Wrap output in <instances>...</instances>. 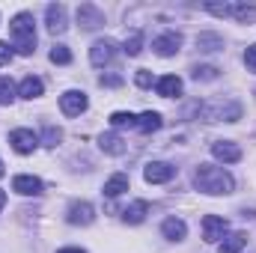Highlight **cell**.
<instances>
[{
	"mask_svg": "<svg viewBox=\"0 0 256 253\" xmlns=\"http://www.w3.org/2000/svg\"><path fill=\"white\" fill-rule=\"evenodd\" d=\"M9 36H12V48L24 57H30L36 51V21L33 12H18L9 24Z\"/></svg>",
	"mask_w": 256,
	"mask_h": 253,
	"instance_id": "cell-2",
	"label": "cell"
},
{
	"mask_svg": "<svg viewBox=\"0 0 256 253\" xmlns=\"http://www.w3.org/2000/svg\"><path fill=\"white\" fill-rule=\"evenodd\" d=\"M206 9H208V12H214V15H220V18H226V15L232 12V3H214V0H208V3H206Z\"/></svg>",
	"mask_w": 256,
	"mask_h": 253,
	"instance_id": "cell-30",
	"label": "cell"
},
{
	"mask_svg": "<svg viewBox=\"0 0 256 253\" xmlns=\"http://www.w3.org/2000/svg\"><path fill=\"white\" fill-rule=\"evenodd\" d=\"M116 57V42L114 39H98V42H92V48H90V63L92 66H108L110 60Z\"/></svg>",
	"mask_w": 256,
	"mask_h": 253,
	"instance_id": "cell-6",
	"label": "cell"
},
{
	"mask_svg": "<svg viewBox=\"0 0 256 253\" xmlns=\"http://www.w3.org/2000/svg\"><path fill=\"white\" fill-rule=\"evenodd\" d=\"M6 206V190H0V208Z\"/></svg>",
	"mask_w": 256,
	"mask_h": 253,
	"instance_id": "cell-37",
	"label": "cell"
},
{
	"mask_svg": "<svg viewBox=\"0 0 256 253\" xmlns=\"http://www.w3.org/2000/svg\"><path fill=\"white\" fill-rule=\"evenodd\" d=\"M110 126L114 128H137V116L134 114H126V110H116V114H110Z\"/></svg>",
	"mask_w": 256,
	"mask_h": 253,
	"instance_id": "cell-26",
	"label": "cell"
},
{
	"mask_svg": "<svg viewBox=\"0 0 256 253\" xmlns=\"http://www.w3.org/2000/svg\"><path fill=\"white\" fill-rule=\"evenodd\" d=\"M45 21H48V30L54 33V36H60V33H66V6L63 3H51L48 9H45Z\"/></svg>",
	"mask_w": 256,
	"mask_h": 253,
	"instance_id": "cell-13",
	"label": "cell"
},
{
	"mask_svg": "<svg viewBox=\"0 0 256 253\" xmlns=\"http://www.w3.org/2000/svg\"><path fill=\"white\" fill-rule=\"evenodd\" d=\"M42 92H45V84H42V78H33V74H27V78L21 80V86H18V96H21V98H30V102L39 98Z\"/></svg>",
	"mask_w": 256,
	"mask_h": 253,
	"instance_id": "cell-18",
	"label": "cell"
},
{
	"mask_svg": "<svg viewBox=\"0 0 256 253\" xmlns=\"http://www.w3.org/2000/svg\"><path fill=\"white\" fill-rule=\"evenodd\" d=\"M12 190L21 194V196H36V194H42V179H36V176H15L12 179Z\"/></svg>",
	"mask_w": 256,
	"mask_h": 253,
	"instance_id": "cell-15",
	"label": "cell"
},
{
	"mask_svg": "<svg viewBox=\"0 0 256 253\" xmlns=\"http://www.w3.org/2000/svg\"><path fill=\"white\" fill-rule=\"evenodd\" d=\"M134 84H137L140 90H149V86H152V72H146V68H140V72L134 74Z\"/></svg>",
	"mask_w": 256,
	"mask_h": 253,
	"instance_id": "cell-31",
	"label": "cell"
},
{
	"mask_svg": "<svg viewBox=\"0 0 256 253\" xmlns=\"http://www.w3.org/2000/svg\"><path fill=\"white\" fill-rule=\"evenodd\" d=\"M179 48H182V36H179L176 30L161 33V36L152 42V51H155L158 57H173V54H179Z\"/></svg>",
	"mask_w": 256,
	"mask_h": 253,
	"instance_id": "cell-9",
	"label": "cell"
},
{
	"mask_svg": "<svg viewBox=\"0 0 256 253\" xmlns=\"http://www.w3.org/2000/svg\"><path fill=\"white\" fill-rule=\"evenodd\" d=\"M57 253H86V250H80V248H63V250H57Z\"/></svg>",
	"mask_w": 256,
	"mask_h": 253,
	"instance_id": "cell-36",
	"label": "cell"
},
{
	"mask_svg": "<svg viewBox=\"0 0 256 253\" xmlns=\"http://www.w3.org/2000/svg\"><path fill=\"white\" fill-rule=\"evenodd\" d=\"M98 146H102V152H108V155H126V140L120 137V134H102L98 137Z\"/></svg>",
	"mask_w": 256,
	"mask_h": 253,
	"instance_id": "cell-19",
	"label": "cell"
},
{
	"mask_svg": "<svg viewBox=\"0 0 256 253\" xmlns=\"http://www.w3.org/2000/svg\"><path fill=\"white\" fill-rule=\"evenodd\" d=\"M126 190H128L126 173H116V176H110V179L104 182V194H108V196H120V194H126Z\"/></svg>",
	"mask_w": 256,
	"mask_h": 253,
	"instance_id": "cell-22",
	"label": "cell"
},
{
	"mask_svg": "<svg viewBox=\"0 0 256 253\" xmlns=\"http://www.w3.org/2000/svg\"><path fill=\"white\" fill-rule=\"evenodd\" d=\"M248 244V236L244 232H232L230 238H224L220 244V253H242V248Z\"/></svg>",
	"mask_w": 256,
	"mask_h": 253,
	"instance_id": "cell-25",
	"label": "cell"
},
{
	"mask_svg": "<svg viewBox=\"0 0 256 253\" xmlns=\"http://www.w3.org/2000/svg\"><path fill=\"white\" fill-rule=\"evenodd\" d=\"M155 90H158L161 98H179V96H182V78L164 74L161 80H155Z\"/></svg>",
	"mask_w": 256,
	"mask_h": 253,
	"instance_id": "cell-14",
	"label": "cell"
},
{
	"mask_svg": "<svg viewBox=\"0 0 256 253\" xmlns=\"http://www.w3.org/2000/svg\"><path fill=\"white\" fill-rule=\"evenodd\" d=\"M196 48L200 51H220L224 48V39L218 33H200L196 36Z\"/></svg>",
	"mask_w": 256,
	"mask_h": 253,
	"instance_id": "cell-23",
	"label": "cell"
},
{
	"mask_svg": "<svg viewBox=\"0 0 256 253\" xmlns=\"http://www.w3.org/2000/svg\"><path fill=\"white\" fill-rule=\"evenodd\" d=\"M86 96L84 92H78V90H68L60 96V110H63L66 116H80L84 110H86Z\"/></svg>",
	"mask_w": 256,
	"mask_h": 253,
	"instance_id": "cell-10",
	"label": "cell"
},
{
	"mask_svg": "<svg viewBox=\"0 0 256 253\" xmlns=\"http://www.w3.org/2000/svg\"><path fill=\"white\" fill-rule=\"evenodd\" d=\"M51 63L68 66V63H72V51H68L66 45H54V48H51Z\"/></svg>",
	"mask_w": 256,
	"mask_h": 253,
	"instance_id": "cell-28",
	"label": "cell"
},
{
	"mask_svg": "<svg viewBox=\"0 0 256 253\" xmlns=\"http://www.w3.org/2000/svg\"><path fill=\"white\" fill-rule=\"evenodd\" d=\"M0 179H3V161H0Z\"/></svg>",
	"mask_w": 256,
	"mask_h": 253,
	"instance_id": "cell-38",
	"label": "cell"
},
{
	"mask_svg": "<svg viewBox=\"0 0 256 253\" xmlns=\"http://www.w3.org/2000/svg\"><path fill=\"white\" fill-rule=\"evenodd\" d=\"M173 176H176V167L167 164V161H152V164L143 167V179H146L149 185H164V182H170Z\"/></svg>",
	"mask_w": 256,
	"mask_h": 253,
	"instance_id": "cell-4",
	"label": "cell"
},
{
	"mask_svg": "<svg viewBox=\"0 0 256 253\" xmlns=\"http://www.w3.org/2000/svg\"><path fill=\"white\" fill-rule=\"evenodd\" d=\"M9 63H12V48H9V42H0V66Z\"/></svg>",
	"mask_w": 256,
	"mask_h": 253,
	"instance_id": "cell-34",
	"label": "cell"
},
{
	"mask_svg": "<svg viewBox=\"0 0 256 253\" xmlns=\"http://www.w3.org/2000/svg\"><path fill=\"white\" fill-rule=\"evenodd\" d=\"M122 51H126L128 57H137V54L143 51V33H140V30H131V33H128Z\"/></svg>",
	"mask_w": 256,
	"mask_h": 253,
	"instance_id": "cell-24",
	"label": "cell"
},
{
	"mask_svg": "<svg viewBox=\"0 0 256 253\" xmlns=\"http://www.w3.org/2000/svg\"><path fill=\"white\" fill-rule=\"evenodd\" d=\"M244 66H248V72H254L256 74V42L244 51Z\"/></svg>",
	"mask_w": 256,
	"mask_h": 253,
	"instance_id": "cell-33",
	"label": "cell"
},
{
	"mask_svg": "<svg viewBox=\"0 0 256 253\" xmlns=\"http://www.w3.org/2000/svg\"><path fill=\"white\" fill-rule=\"evenodd\" d=\"M60 137H63V131H60V128H54V126L45 128V146H57V143H60Z\"/></svg>",
	"mask_w": 256,
	"mask_h": 253,
	"instance_id": "cell-32",
	"label": "cell"
},
{
	"mask_svg": "<svg viewBox=\"0 0 256 253\" xmlns=\"http://www.w3.org/2000/svg\"><path fill=\"white\" fill-rule=\"evenodd\" d=\"M15 98V84L9 78H0V104H12Z\"/></svg>",
	"mask_w": 256,
	"mask_h": 253,
	"instance_id": "cell-29",
	"label": "cell"
},
{
	"mask_svg": "<svg viewBox=\"0 0 256 253\" xmlns=\"http://www.w3.org/2000/svg\"><path fill=\"white\" fill-rule=\"evenodd\" d=\"M161 126H164V120H161V114H155V110H146V114L137 116V131H140V134H152V131H158Z\"/></svg>",
	"mask_w": 256,
	"mask_h": 253,
	"instance_id": "cell-20",
	"label": "cell"
},
{
	"mask_svg": "<svg viewBox=\"0 0 256 253\" xmlns=\"http://www.w3.org/2000/svg\"><path fill=\"white\" fill-rule=\"evenodd\" d=\"M78 24L84 30H98L104 24V12L98 6H92V3H80L78 6Z\"/></svg>",
	"mask_w": 256,
	"mask_h": 253,
	"instance_id": "cell-8",
	"label": "cell"
},
{
	"mask_svg": "<svg viewBox=\"0 0 256 253\" xmlns=\"http://www.w3.org/2000/svg\"><path fill=\"white\" fill-rule=\"evenodd\" d=\"M98 84H102V86H122V78H120V74H102Z\"/></svg>",
	"mask_w": 256,
	"mask_h": 253,
	"instance_id": "cell-35",
	"label": "cell"
},
{
	"mask_svg": "<svg viewBox=\"0 0 256 253\" xmlns=\"http://www.w3.org/2000/svg\"><path fill=\"white\" fill-rule=\"evenodd\" d=\"M9 143H12V149H15V152L30 155V152L39 146V137H36L30 128H15V131H9Z\"/></svg>",
	"mask_w": 256,
	"mask_h": 253,
	"instance_id": "cell-7",
	"label": "cell"
},
{
	"mask_svg": "<svg viewBox=\"0 0 256 253\" xmlns=\"http://www.w3.org/2000/svg\"><path fill=\"white\" fill-rule=\"evenodd\" d=\"M146 214H149V202H146V200H134L126 212H122V220L134 226V224H143V220H146Z\"/></svg>",
	"mask_w": 256,
	"mask_h": 253,
	"instance_id": "cell-17",
	"label": "cell"
},
{
	"mask_svg": "<svg viewBox=\"0 0 256 253\" xmlns=\"http://www.w3.org/2000/svg\"><path fill=\"white\" fill-rule=\"evenodd\" d=\"M238 24H254L256 18V3H232V12H230Z\"/></svg>",
	"mask_w": 256,
	"mask_h": 253,
	"instance_id": "cell-21",
	"label": "cell"
},
{
	"mask_svg": "<svg viewBox=\"0 0 256 253\" xmlns=\"http://www.w3.org/2000/svg\"><path fill=\"white\" fill-rule=\"evenodd\" d=\"M196 110H200V116L206 122H236V120H242V104L232 102V98H226V102L224 98H214V102L200 104Z\"/></svg>",
	"mask_w": 256,
	"mask_h": 253,
	"instance_id": "cell-3",
	"label": "cell"
},
{
	"mask_svg": "<svg viewBox=\"0 0 256 253\" xmlns=\"http://www.w3.org/2000/svg\"><path fill=\"white\" fill-rule=\"evenodd\" d=\"M194 185H196V190H202V194H208V196H220V194H232V190H236V179H232L224 167L200 164L196 173H194Z\"/></svg>",
	"mask_w": 256,
	"mask_h": 253,
	"instance_id": "cell-1",
	"label": "cell"
},
{
	"mask_svg": "<svg viewBox=\"0 0 256 253\" xmlns=\"http://www.w3.org/2000/svg\"><path fill=\"white\" fill-rule=\"evenodd\" d=\"M226 230H230V220H226V218H220V214H206V218H202V238H206L208 244L220 242V238L226 236Z\"/></svg>",
	"mask_w": 256,
	"mask_h": 253,
	"instance_id": "cell-5",
	"label": "cell"
},
{
	"mask_svg": "<svg viewBox=\"0 0 256 253\" xmlns=\"http://www.w3.org/2000/svg\"><path fill=\"white\" fill-rule=\"evenodd\" d=\"M161 232H164V238H170V242H182V238L188 236V226H185L182 218H167V220L161 224Z\"/></svg>",
	"mask_w": 256,
	"mask_h": 253,
	"instance_id": "cell-16",
	"label": "cell"
},
{
	"mask_svg": "<svg viewBox=\"0 0 256 253\" xmlns=\"http://www.w3.org/2000/svg\"><path fill=\"white\" fill-rule=\"evenodd\" d=\"M66 220H68L72 226H90V224L96 220V208H92L90 202H72Z\"/></svg>",
	"mask_w": 256,
	"mask_h": 253,
	"instance_id": "cell-11",
	"label": "cell"
},
{
	"mask_svg": "<svg viewBox=\"0 0 256 253\" xmlns=\"http://www.w3.org/2000/svg\"><path fill=\"white\" fill-rule=\"evenodd\" d=\"M194 80H214L218 74H220V68L218 66H194Z\"/></svg>",
	"mask_w": 256,
	"mask_h": 253,
	"instance_id": "cell-27",
	"label": "cell"
},
{
	"mask_svg": "<svg viewBox=\"0 0 256 253\" xmlns=\"http://www.w3.org/2000/svg\"><path fill=\"white\" fill-rule=\"evenodd\" d=\"M212 155H214L218 161H224V164L242 161V149H238L232 140H218V143H212Z\"/></svg>",
	"mask_w": 256,
	"mask_h": 253,
	"instance_id": "cell-12",
	"label": "cell"
}]
</instances>
